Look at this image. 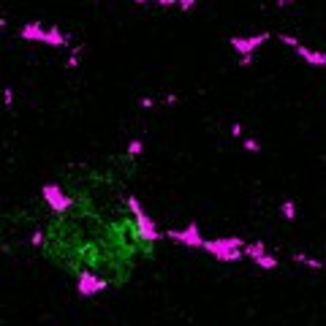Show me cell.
Listing matches in <instances>:
<instances>
[{"mask_svg": "<svg viewBox=\"0 0 326 326\" xmlns=\"http://www.w3.org/2000/svg\"><path fill=\"white\" fill-rule=\"evenodd\" d=\"M125 3L141 8H161V11H193L201 0H125Z\"/></svg>", "mask_w": 326, "mask_h": 326, "instance_id": "cell-2", "label": "cell"}, {"mask_svg": "<svg viewBox=\"0 0 326 326\" xmlns=\"http://www.w3.org/2000/svg\"><path fill=\"white\" fill-rule=\"evenodd\" d=\"M318 63H321V65H324V71H326V54H324V57H321V60H318Z\"/></svg>", "mask_w": 326, "mask_h": 326, "instance_id": "cell-3", "label": "cell"}, {"mask_svg": "<svg viewBox=\"0 0 326 326\" xmlns=\"http://www.w3.org/2000/svg\"><path fill=\"white\" fill-rule=\"evenodd\" d=\"M134 150L71 166L47 185L33 247L82 294L122 288L158 253V231L128 190Z\"/></svg>", "mask_w": 326, "mask_h": 326, "instance_id": "cell-1", "label": "cell"}]
</instances>
